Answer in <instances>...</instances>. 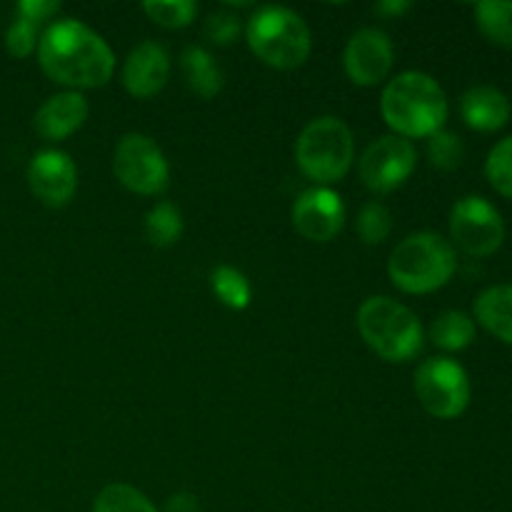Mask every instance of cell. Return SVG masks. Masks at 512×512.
Instances as JSON below:
<instances>
[{
	"mask_svg": "<svg viewBox=\"0 0 512 512\" xmlns=\"http://www.w3.org/2000/svg\"><path fill=\"white\" fill-rule=\"evenodd\" d=\"M38 63L53 83L68 85L78 93L108 85L115 70V55L103 35L80 20L63 18L40 33Z\"/></svg>",
	"mask_w": 512,
	"mask_h": 512,
	"instance_id": "1",
	"label": "cell"
},
{
	"mask_svg": "<svg viewBox=\"0 0 512 512\" xmlns=\"http://www.w3.org/2000/svg\"><path fill=\"white\" fill-rule=\"evenodd\" d=\"M448 95L438 80L420 70L400 73L380 95V113L398 138L415 140L440 133L448 120Z\"/></svg>",
	"mask_w": 512,
	"mask_h": 512,
	"instance_id": "2",
	"label": "cell"
},
{
	"mask_svg": "<svg viewBox=\"0 0 512 512\" xmlns=\"http://www.w3.org/2000/svg\"><path fill=\"white\" fill-rule=\"evenodd\" d=\"M458 255L438 233H413L395 245L388 260L390 283L408 295H428L450 283Z\"/></svg>",
	"mask_w": 512,
	"mask_h": 512,
	"instance_id": "3",
	"label": "cell"
},
{
	"mask_svg": "<svg viewBox=\"0 0 512 512\" xmlns=\"http://www.w3.org/2000/svg\"><path fill=\"white\" fill-rule=\"evenodd\" d=\"M248 48L275 70H295L310 58L313 35L303 15L285 5H263L245 28Z\"/></svg>",
	"mask_w": 512,
	"mask_h": 512,
	"instance_id": "4",
	"label": "cell"
},
{
	"mask_svg": "<svg viewBox=\"0 0 512 512\" xmlns=\"http://www.w3.org/2000/svg\"><path fill=\"white\" fill-rule=\"evenodd\" d=\"M355 323L365 345L388 363H408L423 350V325L418 315L388 295L365 300Z\"/></svg>",
	"mask_w": 512,
	"mask_h": 512,
	"instance_id": "5",
	"label": "cell"
},
{
	"mask_svg": "<svg viewBox=\"0 0 512 512\" xmlns=\"http://www.w3.org/2000/svg\"><path fill=\"white\" fill-rule=\"evenodd\" d=\"M355 140L348 125L333 115L310 120L295 140V163L305 178L325 185L338 183L353 168Z\"/></svg>",
	"mask_w": 512,
	"mask_h": 512,
	"instance_id": "6",
	"label": "cell"
},
{
	"mask_svg": "<svg viewBox=\"0 0 512 512\" xmlns=\"http://www.w3.org/2000/svg\"><path fill=\"white\" fill-rule=\"evenodd\" d=\"M413 390L425 413L440 420L460 418L470 405L468 373L450 358H430L420 363L415 370Z\"/></svg>",
	"mask_w": 512,
	"mask_h": 512,
	"instance_id": "7",
	"label": "cell"
},
{
	"mask_svg": "<svg viewBox=\"0 0 512 512\" xmlns=\"http://www.w3.org/2000/svg\"><path fill=\"white\" fill-rule=\"evenodd\" d=\"M113 173L123 188L138 195H158L170 183V165L153 138L128 133L113 153Z\"/></svg>",
	"mask_w": 512,
	"mask_h": 512,
	"instance_id": "8",
	"label": "cell"
},
{
	"mask_svg": "<svg viewBox=\"0 0 512 512\" xmlns=\"http://www.w3.org/2000/svg\"><path fill=\"white\" fill-rule=\"evenodd\" d=\"M450 238L463 253L488 258L505 240L503 215L480 195H465L450 210Z\"/></svg>",
	"mask_w": 512,
	"mask_h": 512,
	"instance_id": "9",
	"label": "cell"
},
{
	"mask_svg": "<svg viewBox=\"0 0 512 512\" xmlns=\"http://www.w3.org/2000/svg\"><path fill=\"white\" fill-rule=\"evenodd\" d=\"M418 165V150L410 140L398 135H385L368 145L358 165L360 180L373 193H393L408 183Z\"/></svg>",
	"mask_w": 512,
	"mask_h": 512,
	"instance_id": "10",
	"label": "cell"
},
{
	"mask_svg": "<svg viewBox=\"0 0 512 512\" xmlns=\"http://www.w3.org/2000/svg\"><path fill=\"white\" fill-rule=\"evenodd\" d=\"M293 228L313 243H330L345 225L343 198L333 188H310L293 203Z\"/></svg>",
	"mask_w": 512,
	"mask_h": 512,
	"instance_id": "11",
	"label": "cell"
},
{
	"mask_svg": "<svg viewBox=\"0 0 512 512\" xmlns=\"http://www.w3.org/2000/svg\"><path fill=\"white\" fill-rule=\"evenodd\" d=\"M395 63V48L388 33L380 28H363L348 40L343 55V65L348 78L355 85L373 88L383 83Z\"/></svg>",
	"mask_w": 512,
	"mask_h": 512,
	"instance_id": "12",
	"label": "cell"
},
{
	"mask_svg": "<svg viewBox=\"0 0 512 512\" xmlns=\"http://www.w3.org/2000/svg\"><path fill=\"white\" fill-rule=\"evenodd\" d=\"M30 193L48 208H63L78 190V168L63 150H40L28 165Z\"/></svg>",
	"mask_w": 512,
	"mask_h": 512,
	"instance_id": "13",
	"label": "cell"
},
{
	"mask_svg": "<svg viewBox=\"0 0 512 512\" xmlns=\"http://www.w3.org/2000/svg\"><path fill=\"white\" fill-rule=\"evenodd\" d=\"M170 78V58L163 45L143 40L128 53L123 65V85L133 98L148 100L165 88Z\"/></svg>",
	"mask_w": 512,
	"mask_h": 512,
	"instance_id": "14",
	"label": "cell"
},
{
	"mask_svg": "<svg viewBox=\"0 0 512 512\" xmlns=\"http://www.w3.org/2000/svg\"><path fill=\"white\" fill-rule=\"evenodd\" d=\"M88 110V100L83 93L65 90L40 105L33 118V128L40 138L58 143L83 128V123L88 120Z\"/></svg>",
	"mask_w": 512,
	"mask_h": 512,
	"instance_id": "15",
	"label": "cell"
},
{
	"mask_svg": "<svg viewBox=\"0 0 512 512\" xmlns=\"http://www.w3.org/2000/svg\"><path fill=\"white\" fill-rule=\"evenodd\" d=\"M460 115L465 125L480 133H495L510 120V100L493 85H475L460 98Z\"/></svg>",
	"mask_w": 512,
	"mask_h": 512,
	"instance_id": "16",
	"label": "cell"
},
{
	"mask_svg": "<svg viewBox=\"0 0 512 512\" xmlns=\"http://www.w3.org/2000/svg\"><path fill=\"white\" fill-rule=\"evenodd\" d=\"M180 70H183L185 85L203 100L215 98L225 85L223 68L200 45H188L183 50V55H180Z\"/></svg>",
	"mask_w": 512,
	"mask_h": 512,
	"instance_id": "17",
	"label": "cell"
},
{
	"mask_svg": "<svg viewBox=\"0 0 512 512\" xmlns=\"http://www.w3.org/2000/svg\"><path fill=\"white\" fill-rule=\"evenodd\" d=\"M478 323L503 343L512 345V285H493L475 298Z\"/></svg>",
	"mask_w": 512,
	"mask_h": 512,
	"instance_id": "18",
	"label": "cell"
},
{
	"mask_svg": "<svg viewBox=\"0 0 512 512\" xmlns=\"http://www.w3.org/2000/svg\"><path fill=\"white\" fill-rule=\"evenodd\" d=\"M430 340L440 350H448V353H458V350L470 348L475 340L473 318L468 313H463V310H445L430 325Z\"/></svg>",
	"mask_w": 512,
	"mask_h": 512,
	"instance_id": "19",
	"label": "cell"
},
{
	"mask_svg": "<svg viewBox=\"0 0 512 512\" xmlns=\"http://www.w3.org/2000/svg\"><path fill=\"white\" fill-rule=\"evenodd\" d=\"M475 23L490 43L512 50V3L510 0H483L475 5Z\"/></svg>",
	"mask_w": 512,
	"mask_h": 512,
	"instance_id": "20",
	"label": "cell"
},
{
	"mask_svg": "<svg viewBox=\"0 0 512 512\" xmlns=\"http://www.w3.org/2000/svg\"><path fill=\"white\" fill-rule=\"evenodd\" d=\"M183 235V215L173 203L163 200L145 215V238L155 248H170Z\"/></svg>",
	"mask_w": 512,
	"mask_h": 512,
	"instance_id": "21",
	"label": "cell"
},
{
	"mask_svg": "<svg viewBox=\"0 0 512 512\" xmlns=\"http://www.w3.org/2000/svg\"><path fill=\"white\" fill-rule=\"evenodd\" d=\"M210 285H213L215 298L230 310H245L253 300L250 280L233 265H218L210 275Z\"/></svg>",
	"mask_w": 512,
	"mask_h": 512,
	"instance_id": "22",
	"label": "cell"
},
{
	"mask_svg": "<svg viewBox=\"0 0 512 512\" xmlns=\"http://www.w3.org/2000/svg\"><path fill=\"white\" fill-rule=\"evenodd\" d=\"M93 512H160L140 493L138 488L125 483H113L98 493Z\"/></svg>",
	"mask_w": 512,
	"mask_h": 512,
	"instance_id": "23",
	"label": "cell"
},
{
	"mask_svg": "<svg viewBox=\"0 0 512 512\" xmlns=\"http://www.w3.org/2000/svg\"><path fill=\"white\" fill-rule=\"evenodd\" d=\"M143 13L160 28L178 30L193 23L198 15V5L193 0H148L143 3Z\"/></svg>",
	"mask_w": 512,
	"mask_h": 512,
	"instance_id": "24",
	"label": "cell"
},
{
	"mask_svg": "<svg viewBox=\"0 0 512 512\" xmlns=\"http://www.w3.org/2000/svg\"><path fill=\"white\" fill-rule=\"evenodd\" d=\"M355 228H358V235L363 243L380 245L383 240H388L390 230H393V218H390V210L385 208L383 203H378V200H368V203L358 210Z\"/></svg>",
	"mask_w": 512,
	"mask_h": 512,
	"instance_id": "25",
	"label": "cell"
},
{
	"mask_svg": "<svg viewBox=\"0 0 512 512\" xmlns=\"http://www.w3.org/2000/svg\"><path fill=\"white\" fill-rule=\"evenodd\" d=\"M428 160L433 168L443 170V173L458 170L465 160V145L463 140H460V135L450 133V130H440V133L430 135Z\"/></svg>",
	"mask_w": 512,
	"mask_h": 512,
	"instance_id": "26",
	"label": "cell"
},
{
	"mask_svg": "<svg viewBox=\"0 0 512 512\" xmlns=\"http://www.w3.org/2000/svg\"><path fill=\"white\" fill-rule=\"evenodd\" d=\"M485 175L500 195L512 198V135L500 140L490 150L488 160H485Z\"/></svg>",
	"mask_w": 512,
	"mask_h": 512,
	"instance_id": "27",
	"label": "cell"
},
{
	"mask_svg": "<svg viewBox=\"0 0 512 512\" xmlns=\"http://www.w3.org/2000/svg\"><path fill=\"white\" fill-rule=\"evenodd\" d=\"M40 40V25L33 23V20H25L20 15H15L13 23L5 30V48L13 58H28L38 50Z\"/></svg>",
	"mask_w": 512,
	"mask_h": 512,
	"instance_id": "28",
	"label": "cell"
},
{
	"mask_svg": "<svg viewBox=\"0 0 512 512\" xmlns=\"http://www.w3.org/2000/svg\"><path fill=\"white\" fill-rule=\"evenodd\" d=\"M240 33V18L228 13V10H218L205 20V38L215 45H230L235 43Z\"/></svg>",
	"mask_w": 512,
	"mask_h": 512,
	"instance_id": "29",
	"label": "cell"
},
{
	"mask_svg": "<svg viewBox=\"0 0 512 512\" xmlns=\"http://www.w3.org/2000/svg\"><path fill=\"white\" fill-rule=\"evenodd\" d=\"M60 10V5L55 0H20L15 15L25 20H33V23L43 25L50 15H55Z\"/></svg>",
	"mask_w": 512,
	"mask_h": 512,
	"instance_id": "30",
	"label": "cell"
},
{
	"mask_svg": "<svg viewBox=\"0 0 512 512\" xmlns=\"http://www.w3.org/2000/svg\"><path fill=\"white\" fill-rule=\"evenodd\" d=\"M165 512H200L198 510V498L190 493H178L168 500V508Z\"/></svg>",
	"mask_w": 512,
	"mask_h": 512,
	"instance_id": "31",
	"label": "cell"
},
{
	"mask_svg": "<svg viewBox=\"0 0 512 512\" xmlns=\"http://www.w3.org/2000/svg\"><path fill=\"white\" fill-rule=\"evenodd\" d=\"M375 10H378V13H383V15H395V18H398V15H403V13H408L410 10V3H405V0H390V3H380V5H375Z\"/></svg>",
	"mask_w": 512,
	"mask_h": 512,
	"instance_id": "32",
	"label": "cell"
}]
</instances>
